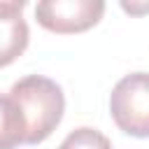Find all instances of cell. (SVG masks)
Here are the masks:
<instances>
[{
	"label": "cell",
	"instance_id": "1",
	"mask_svg": "<svg viewBox=\"0 0 149 149\" xmlns=\"http://www.w3.org/2000/svg\"><path fill=\"white\" fill-rule=\"evenodd\" d=\"M9 95L23 112L26 119V144L44 142L63 121L65 95L63 88L42 74H28L12 84Z\"/></svg>",
	"mask_w": 149,
	"mask_h": 149
},
{
	"label": "cell",
	"instance_id": "2",
	"mask_svg": "<svg viewBox=\"0 0 149 149\" xmlns=\"http://www.w3.org/2000/svg\"><path fill=\"white\" fill-rule=\"evenodd\" d=\"M109 114L130 137H149V74L130 72L116 81L109 95Z\"/></svg>",
	"mask_w": 149,
	"mask_h": 149
},
{
	"label": "cell",
	"instance_id": "3",
	"mask_svg": "<svg viewBox=\"0 0 149 149\" xmlns=\"http://www.w3.org/2000/svg\"><path fill=\"white\" fill-rule=\"evenodd\" d=\"M105 0H37V23L56 35L86 33L100 23Z\"/></svg>",
	"mask_w": 149,
	"mask_h": 149
},
{
	"label": "cell",
	"instance_id": "4",
	"mask_svg": "<svg viewBox=\"0 0 149 149\" xmlns=\"http://www.w3.org/2000/svg\"><path fill=\"white\" fill-rule=\"evenodd\" d=\"M30 42L28 23L21 14L16 16H0V68L12 65Z\"/></svg>",
	"mask_w": 149,
	"mask_h": 149
},
{
	"label": "cell",
	"instance_id": "5",
	"mask_svg": "<svg viewBox=\"0 0 149 149\" xmlns=\"http://www.w3.org/2000/svg\"><path fill=\"white\" fill-rule=\"evenodd\" d=\"M26 144V119L12 95H0V149Z\"/></svg>",
	"mask_w": 149,
	"mask_h": 149
},
{
	"label": "cell",
	"instance_id": "6",
	"mask_svg": "<svg viewBox=\"0 0 149 149\" xmlns=\"http://www.w3.org/2000/svg\"><path fill=\"white\" fill-rule=\"evenodd\" d=\"M58 149H114L109 137L102 135L100 130L95 128H88V126H81V128H74L63 142Z\"/></svg>",
	"mask_w": 149,
	"mask_h": 149
},
{
	"label": "cell",
	"instance_id": "7",
	"mask_svg": "<svg viewBox=\"0 0 149 149\" xmlns=\"http://www.w3.org/2000/svg\"><path fill=\"white\" fill-rule=\"evenodd\" d=\"M121 2V9L128 14V16H147L149 14V0H119Z\"/></svg>",
	"mask_w": 149,
	"mask_h": 149
},
{
	"label": "cell",
	"instance_id": "8",
	"mask_svg": "<svg viewBox=\"0 0 149 149\" xmlns=\"http://www.w3.org/2000/svg\"><path fill=\"white\" fill-rule=\"evenodd\" d=\"M28 0H0V16H16L23 12Z\"/></svg>",
	"mask_w": 149,
	"mask_h": 149
}]
</instances>
